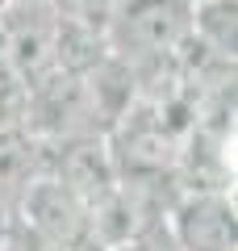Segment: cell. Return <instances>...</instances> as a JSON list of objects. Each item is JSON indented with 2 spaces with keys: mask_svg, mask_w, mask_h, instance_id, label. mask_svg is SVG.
I'll list each match as a JSON object with an SVG mask.
<instances>
[{
  "mask_svg": "<svg viewBox=\"0 0 238 251\" xmlns=\"http://www.w3.org/2000/svg\"><path fill=\"white\" fill-rule=\"evenodd\" d=\"M192 34V0H113L105 17L109 54L121 63L163 59Z\"/></svg>",
  "mask_w": 238,
  "mask_h": 251,
  "instance_id": "obj_1",
  "label": "cell"
},
{
  "mask_svg": "<svg viewBox=\"0 0 238 251\" xmlns=\"http://www.w3.org/2000/svg\"><path fill=\"white\" fill-rule=\"evenodd\" d=\"M109 159H113L117 180L125 184H176V159H180V143L155 122L142 100H134L130 113L105 134Z\"/></svg>",
  "mask_w": 238,
  "mask_h": 251,
  "instance_id": "obj_2",
  "label": "cell"
},
{
  "mask_svg": "<svg viewBox=\"0 0 238 251\" xmlns=\"http://www.w3.org/2000/svg\"><path fill=\"white\" fill-rule=\"evenodd\" d=\"M13 226L29 230L46 243H59L67 251H92L88 243V209L71 197L54 176H34L13 197Z\"/></svg>",
  "mask_w": 238,
  "mask_h": 251,
  "instance_id": "obj_3",
  "label": "cell"
},
{
  "mask_svg": "<svg viewBox=\"0 0 238 251\" xmlns=\"http://www.w3.org/2000/svg\"><path fill=\"white\" fill-rule=\"evenodd\" d=\"M0 63L25 88L54 72V9L9 0L0 9Z\"/></svg>",
  "mask_w": 238,
  "mask_h": 251,
  "instance_id": "obj_4",
  "label": "cell"
},
{
  "mask_svg": "<svg viewBox=\"0 0 238 251\" xmlns=\"http://www.w3.org/2000/svg\"><path fill=\"white\" fill-rule=\"evenodd\" d=\"M21 130H29L46 147L67 143V138H84V134H100L92 105H88V92H84V80L67 72H50L46 80H38L29 88Z\"/></svg>",
  "mask_w": 238,
  "mask_h": 251,
  "instance_id": "obj_5",
  "label": "cell"
},
{
  "mask_svg": "<svg viewBox=\"0 0 238 251\" xmlns=\"http://www.w3.org/2000/svg\"><path fill=\"white\" fill-rule=\"evenodd\" d=\"M46 176H54L84 209L96 205L100 197H109L117 188V172H113V159H109L105 134H84V138H67V143H50L46 147Z\"/></svg>",
  "mask_w": 238,
  "mask_h": 251,
  "instance_id": "obj_6",
  "label": "cell"
},
{
  "mask_svg": "<svg viewBox=\"0 0 238 251\" xmlns=\"http://www.w3.org/2000/svg\"><path fill=\"white\" fill-rule=\"evenodd\" d=\"M163 226L184 251H234V201H230V193H180Z\"/></svg>",
  "mask_w": 238,
  "mask_h": 251,
  "instance_id": "obj_7",
  "label": "cell"
},
{
  "mask_svg": "<svg viewBox=\"0 0 238 251\" xmlns=\"http://www.w3.org/2000/svg\"><path fill=\"white\" fill-rule=\"evenodd\" d=\"M79 80H84V92H88V105H92V117H96L100 134H109V130L130 113V105L138 100L134 75H130V67H125L117 54H105V59H100L88 75H79Z\"/></svg>",
  "mask_w": 238,
  "mask_h": 251,
  "instance_id": "obj_8",
  "label": "cell"
},
{
  "mask_svg": "<svg viewBox=\"0 0 238 251\" xmlns=\"http://www.w3.org/2000/svg\"><path fill=\"white\" fill-rule=\"evenodd\" d=\"M46 172V147L29 130H0V197L13 201L34 176Z\"/></svg>",
  "mask_w": 238,
  "mask_h": 251,
  "instance_id": "obj_9",
  "label": "cell"
},
{
  "mask_svg": "<svg viewBox=\"0 0 238 251\" xmlns=\"http://www.w3.org/2000/svg\"><path fill=\"white\" fill-rule=\"evenodd\" d=\"M192 38L213 54H238V0H196L192 4Z\"/></svg>",
  "mask_w": 238,
  "mask_h": 251,
  "instance_id": "obj_10",
  "label": "cell"
},
{
  "mask_svg": "<svg viewBox=\"0 0 238 251\" xmlns=\"http://www.w3.org/2000/svg\"><path fill=\"white\" fill-rule=\"evenodd\" d=\"M25 100H29V88L0 63V130L25 126Z\"/></svg>",
  "mask_w": 238,
  "mask_h": 251,
  "instance_id": "obj_11",
  "label": "cell"
},
{
  "mask_svg": "<svg viewBox=\"0 0 238 251\" xmlns=\"http://www.w3.org/2000/svg\"><path fill=\"white\" fill-rule=\"evenodd\" d=\"M117 251H184L176 239H171V230L163 222L155 226V230H146L142 239H134V243H125V247H117Z\"/></svg>",
  "mask_w": 238,
  "mask_h": 251,
  "instance_id": "obj_12",
  "label": "cell"
},
{
  "mask_svg": "<svg viewBox=\"0 0 238 251\" xmlns=\"http://www.w3.org/2000/svg\"><path fill=\"white\" fill-rule=\"evenodd\" d=\"M13 234V201L0 197V247H4V239Z\"/></svg>",
  "mask_w": 238,
  "mask_h": 251,
  "instance_id": "obj_13",
  "label": "cell"
},
{
  "mask_svg": "<svg viewBox=\"0 0 238 251\" xmlns=\"http://www.w3.org/2000/svg\"><path fill=\"white\" fill-rule=\"evenodd\" d=\"M29 4H50V0H29Z\"/></svg>",
  "mask_w": 238,
  "mask_h": 251,
  "instance_id": "obj_14",
  "label": "cell"
},
{
  "mask_svg": "<svg viewBox=\"0 0 238 251\" xmlns=\"http://www.w3.org/2000/svg\"><path fill=\"white\" fill-rule=\"evenodd\" d=\"M192 4H196V0H192Z\"/></svg>",
  "mask_w": 238,
  "mask_h": 251,
  "instance_id": "obj_15",
  "label": "cell"
}]
</instances>
